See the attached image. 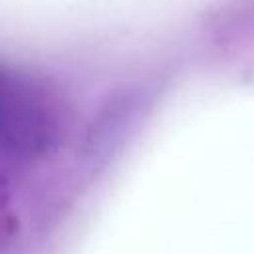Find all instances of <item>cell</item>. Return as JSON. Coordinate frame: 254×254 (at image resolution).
Instances as JSON below:
<instances>
[{
  "label": "cell",
  "instance_id": "1",
  "mask_svg": "<svg viewBox=\"0 0 254 254\" xmlns=\"http://www.w3.org/2000/svg\"><path fill=\"white\" fill-rule=\"evenodd\" d=\"M58 91L34 69L0 58V161L36 163L62 137Z\"/></svg>",
  "mask_w": 254,
  "mask_h": 254
}]
</instances>
